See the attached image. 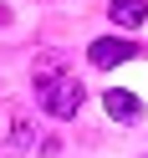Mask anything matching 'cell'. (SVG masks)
Returning a JSON list of instances; mask_svg holds the SVG:
<instances>
[{"instance_id":"obj_5","label":"cell","mask_w":148,"mask_h":158,"mask_svg":"<svg viewBox=\"0 0 148 158\" xmlns=\"http://www.w3.org/2000/svg\"><path fill=\"white\" fill-rule=\"evenodd\" d=\"M61 72H66V56H61V51H41V56H36V72H31V82L41 87V82H51V77H61Z\"/></svg>"},{"instance_id":"obj_3","label":"cell","mask_w":148,"mask_h":158,"mask_svg":"<svg viewBox=\"0 0 148 158\" xmlns=\"http://www.w3.org/2000/svg\"><path fill=\"white\" fill-rule=\"evenodd\" d=\"M102 107L112 123H143V97L128 92V87H112V92H102Z\"/></svg>"},{"instance_id":"obj_2","label":"cell","mask_w":148,"mask_h":158,"mask_svg":"<svg viewBox=\"0 0 148 158\" xmlns=\"http://www.w3.org/2000/svg\"><path fill=\"white\" fill-rule=\"evenodd\" d=\"M133 56H138V46H133V41H123V36H102V41L87 46V61H92L97 72H112V66L133 61Z\"/></svg>"},{"instance_id":"obj_1","label":"cell","mask_w":148,"mask_h":158,"mask_svg":"<svg viewBox=\"0 0 148 158\" xmlns=\"http://www.w3.org/2000/svg\"><path fill=\"white\" fill-rule=\"evenodd\" d=\"M36 102H41V112H46V117L66 123V117H77V112H82L87 92H82V82H77L72 72H61V77H51V82H41V87H36Z\"/></svg>"},{"instance_id":"obj_4","label":"cell","mask_w":148,"mask_h":158,"mask_svg":"<svg viewBox=\"0 0 148 158\" xmlns=\"http://www.w3.org/2000/svg\"><path fill=\"white\" fill-rule=\"evenodd\" d=\"M107 15H112V26H123V31H138V26L148 21V0H112Z\"/></svg>"},{"instance_id":"obj_7","label":"cell","mask_w":148,"mask_h":158,"mask_svg":"<svg viewBox=\"0 0 148 158\" xmlns=\"http://www.w3.org/2000/svg\"><path fill=\"white\" fill-rule=\"evenodd\" d=\"M5 21H11V10H5V5H0V26H5Z\"/></svg>"},{"instance_id":"obj_6","label":"cell","mask_w":148,"mask_h":158,"mask_svg":"<svg viewBox=\"0 0 148 158\" xmlns=\"http://www.w3.org/2000/svg\"><path fill=\"white\" fill-rule=\"evenodd\" d=\"M31 143H36V127L26 123V117H15L11 123V148H31Z\"/></svg>"}]
</instances>
